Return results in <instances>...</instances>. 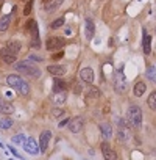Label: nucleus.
I'll list each match as a JSON object with an SVG mask.
<instances>
[{
  "label": "nucleus",
  "mask_w": 156,
  "mask_h": 160,
  "mask_svg": "<svg viewBox=\"0 0 156 160\" xmlns=\"http://www.w3.org/2000/svg\"><path fill=\"white\" fill-rule=\"evenodd\" d=\"M14 69H16L17 72H21V74H25V75H28V77H34V78L41 75V71H39V68H38L36 64L30 63L28 60L17 61V63L14 64Z\"/></svg>",
  "instance_id": "obj_1"
},
{
  "label": "nucleus",
  "mask_w": 156,
  "mask_h": 160,
  "mask_svg": "<svg viewBox=\"0 0 156 160\" xmlns=\"http://www.w3.org/2000/svg\"><path fill=\"white\" fill-rule=\"evenodd\" d=\"M126 121H128L130 127L139 129L142 126V108L139 105H131L126 113Z\"/></svg>",
  "instance_id": "obj_2"
},
{
  "label": "nucleus",
  "mask_w": 156,
  "mask_h": 160,
  "mask_svg": "<svg viewBox=\"0 0 156 160\" xmlns=\"http://www.w3.org/2000/svg\"><path fill=\"white\" fill-rule=\"evenodd\" d=\"M85 127V119L81 116H76L75 119H70L69 121V130L72 133H78V132H81V129Z\"/></svg>",
  "instance_id": "obj_3"
},
{
  "label": "nucleus",
  "mask_w": 156,
  "mask_h": 160,
  "mask_svg": "<svg viewBox=\"0 0 156 160\" xmlns=\"http://www.w3.org/2000/svg\"><path fill=\"white\" fill-rule=\"evenodd\" d=\"M64 39L62 38H59V36H53V38H48L47 39V42H45V47L48 49V50H56V49H61V47H64Z\"/></svg>",
  "instance_id": "obj_4"
},
{
  "label": "nucleus",
  "mask_w": 156,
  "mask_h": 160,
  "mask_svg": "<svg viewBox=\"0 0 156 160\" xmlns=\"http://www.w3.org/2000/svg\"><path fill=\"white\" fill-rule=\"evenodd\" d=\"M0 58H2L7 64H13V63H16L17 55L13 53L8 47H3V49H0Z\"/></svg>",
  "instance_id": "obj_5"
},
{
  "label": "nucleus",
  "mask_w": 156,
  "mask_h": 160,
  "mask_svg": "<svg viewBox=\"0 0 156 160\" xmlns=\"http://www.w3.org/2000/svg\"><path fill=\"white\" fill-rule=\"evenodd\" d=\"M52 140V132L50 130H44L39 137V151L41 152H45L47 148H48V143Z\"/></svg>",
  "instance_id": "obj_6"
},
{
  "label": "nucleus",
  "mask_w": 156,
  "mask_h": 160,
  "mask_svg": "<svg viewBox=\"0 0 156 160\" xmlns=\"http://www.w3.org/2000/svg\"><path fill=\"white\" fill-rule=\"evenodd\" d=\"M114 87H116V91L117 93H123V90L126 88V82H125V77H123L122 71H119L114 75Z\"/></svg>",
  "instance_id": "obj_7"
},
{
  "label": "nucleus",
  "mask_w": 156,
  "mask_h": 160,
  "mask_svg": "<svg viewBox=\"0 0 156 160\" xmlns=\"http://www.w3.org/2000/svg\"><path fill=\"white\" fill-rule=\"evenodd\" d=\"M24 149H25L28 154H31V155H36V154H39V152H41L34 138H27V141L24 143Z\"/></svg>",
  "instance_id": "obj_8"
},
{
  "label": "nucleus",
  "mask_w": 156,
  "mask_h": 160,
  "mask_svg": "<svg viewBox=\"0 0 156 160\" xmlns=\"http://www.w3.org/2000/svg\"><path fill=\"white\" fill-rule=\"evenodd\" d=\"M102 152H103L105 160H117V154H116V151H114L106 141L102 143Z\"/></svg>",
  "instance_id": "obj_9"
},
{
  "label": "nucleus",
  "mask_w": 156,
  "mask_h": 160,
  "mask_svg": "<svg viewBox=\"0 0 156 160\" xmlns=\"http://www.w3.org/2000/svg\"><path fill=\"white\" fill-rule=\"evenodd\" d=\"M24 82H25V80H24L22 77L16 75V74H11V75H8V77H7V83H8L10 87L16 88V90H19V88L22 87V83H24Z\"/></svg>",
  "instance_id": "obj_10"
},
{
  "label": "nucleus",
  "mask_w": 156,
  "mask_h": 160,
  "mask_svg": "<svg viewBox=\"0 0 156 160\" xmlns=\"http://www.w3.org/2000/svg\"><path fill=\"white\" fill-rule=\"evenodd\" d=\"M80 77L85 83H92L94 82V71L91 68H83L80 71Z\"/></svg>",
  "instance_id": "obj_11"
},
{
  "label": "nucleus",
  "mask_w": 156,
  "mask_h": 160,
  "mask_svg": "<svg viewBox=\"0 0 156 160\" xmlns=\"http://www.w3.org/2000/svg\"><path fill=\"white\" fill-rule=\"evenodd\" d=\"M142 36H144V41H142V47H144V53H150L151 52V38L148 36V33H147V30L144 28L142 30Z\"/></svg>",
  "instance_id": "obj_12"
},
{
  "label": "nucleus",
  "mask_w": 156,
  "mask_h": 160,
  "mask_svg": "<svg viewBox=\"0 0 156 160\" xmlns=\"http://www.w3.org/2000/svg\"><path fill=\"white\" fill-rule=\"evenodd\" d=\"M47 71H48L50 74L56 75V77L66 74V68H64L62 64H50V66H47Z\"/></svg>",
  "instance_id": "obj_13"
},
{
  "label": "nucleus",
  "mask_w": 156,
  "mask_h": 160,
  "mask_svg": "<svg viewBox=\"0 0 156 160\" xmlns=\"http://www.w3.org/2000/svg\"><path fill=\"white\" fill-rule=\"evenodd\" d=\"M13 112H14V107H13V104L0 98V113L10 115V113H13Z\"/></svg>",
  "instance_id": "obj_14"
},
{
  "label": "nucleus",
  "mask_w": 156,
  "mask_h": 160,
  "mask_svg": "<svg viewBox=\"0 0 156 160\" xmlns=\"http://www.w3.org/2000/svg\"><path fill=\"white\" fill-rule=\"evenodd\" d=\"M145 90H147V87H145V83L144 82H136L134 83V88H133V94L136 96V98H140L144 93H145Z\"/></svg>",
  "instance_id": "obj_15"
},
{
  "label": "nucleus",
  "mask_w": 156,
  "mask_h": 160,
  "mask_svg": "<svg viewBox=\"0 0 156 160\" xmlns=\"http://www.w3.org/2000/svg\"><path fill=\"white\" fill-rule=\"evenodd\" d=\"M86 38L88 39H92L94 38V33H95V25L92 22V19H86Z\"/></svg>",
  "instance_id": "obj_16"
},
{
  "label": "nucleus",
  "mask_w": 156,
  "mask_h": 160,
  "mask_svg": "<svg viewBox=\"0 0 156 160\" xmlns=\"http://www.w3.org/2000/svg\"><path fill=\"white\" fill-rule=\"evenodd\" d=\"M66 88H67V85L62 82V80H61V78H58V77H55V80H53V93L66 91Z\"/></svg>",
  "instance_id": "obj_17"
},
{
  "label": "nucleus",
  "mask_w": 156,
  "mask_h": 160,
  "mask_svg": "<svg viewBox=\"0 0 156 160\" xmlns=\"http://www.w3.org/2000/svg\"><path fill=\"white\" fill-rule=\"evenodd\" d=\"M25 28H27V30L31 33V36H39V32H38V22H36V21L30 19V21L27 22Z\"/></svg>",
  "instance_id": "obj_18"
},
{
  "label": "nucleus",
  "mask_w": 156,
  "mask_h": 160,
  "mask_svg": "<svg viewBox=\"0 0 156 160\" xmlns=\"http://www.w3.org/2000/svg\"><path fill=\"white\" fill-rule=\"evenodd\" d=\"M11 24V14H5L0 18V32H7Z\"/></svg>",
  "instance_id": "obj_19"
},
{
  "label": "nucleus",
  "mask_w": 156,
  "mask_h": 160,
  "mask_svg": "<svg viewBox=\"0 0 156 160\" xmlns=\"http://www.w3.org/2000/svg\"><path fill=\"white\" fill-rule=\"evenodd\" d=\"M100 90L99 88H95V87H91V88H88L86 90V101L88 99H97V98H100Z\"/></svg>",
  "instance_id": "obj_20"
},
{
  "label": "nucleus",
  "mask_w": 156,
  "mask_h": 160,
  "mask_svg": "<svg viewBox=\"0 0 156 160\" xmlns=\"http://www.w3.org/2000/svg\"><path fill=\"white\" fill-rule=\"evenodd\" d=\"M66 99H67V93H66V91L53 93V96H52V101H53L55 104H62V102H66Z\"/></svg>",
  "instance_id": "obj_21"
},
{
  "label": "nucleus",
  "mask_w": 156,
  "mask_h": 160,
  "mask_svg": "<svg viewBox=\"0 0 156 160\" xmlns=\"http://www.w3.org/2000/svg\"><path fill=\"white\" fill-rule=\"evenodd\" d=\"M100 132H102V135H103V138H106V140L112 137V127H111L109 124H106V122L100 126Z\"/></svg>",
  "instance_id": "obj_22"
},
{
  "label": "nucleus",
  "mask_w": 156,
  "mask_h": 160,
  "mask_svg": "<svg viewBox=\"0 0 156 160\" xmlns=\"http://www.w3.org/2000/svg\"><path fill=\"white\" fill-rule=\"evenodd\" d=\"M7 47H8L13 53H16V55H17V53L21 52V49H22V44H21L19 41H14V39H13V41H10V42L7 44Z\"/></svg>",
  "instance_id": "obj_23"
},
{
  "label": "nucleus",
  "mask_w": 156,
  "mask_h": 160,
  "mask_svg": "<svg viewBox=\"0 0 156 160\" xmlns=\"http://www.w3.org/2000/svg\"><path fill=\"white\" fill-rule=\"evenodd\" d=\"M10 127H13V119L11 118H2L0 119V129H3V130H8Z\"/></svg>",
  "instance_id": "obj_24"
},
{
  "label": "nucleus",
  "mask_w": 156,
  "mask_h": 160,
  "mask_svg": "<svg viewBox=\"0 0 156 160\" xmlns=\"http://www.w3.org/2000/svg\"><path fill=\"white\" fill-rule=\"evenodd\" d=\"M61 3H62V0H50V3H45V10H47V11H53V10H56Z\"/></svg>",
  "instance_id": "obj_25"
},
{
  "label": "nucleus",
  "mask_w": 156,
  "mask_h": 160,
  "mask_svg": "<svg viewBox=\"0 0 156 160\" xmlns=\"http://www.w3.org/2000/svg\"><path fill=\"white\" fill-rule=\"evenodd\" d=\"M147 75H148V78L151 80V82H154L156 83V68L154 66H147Z\"/></svg>",
  "instance_id": "obj_26"
},
{
  "label": "nucleus",
  "mask_w": 156,
  "mask_h": 160,
  "mask_svg": "<svg viewBox=\"0 0 156 160\" xmlns=\"http://www.w3.org/2000/svg\"><path fill=\"white\" fill-rule=\"evenodd\" d=\"M147 105L151 110H156V93H150V96L147 99Z\"/></svg>",
  "instance_id": "obj_27"
},
{
  "label": "nucleus",
  "mask_w": 156,
  "mask_h": 160,
  "mask_svg": "<svg viewBox=\"0 0 156 160\" xmlns=\"http://www.w3.org/2000/svg\"><path fill=\"white\" fill-rule=\"evenodd\" d=\"M66 115V112L62 110V108H53L52 110V118H55V119H59V118H62Z\"/></svg>",
  "instance_id": "obj_28"
},
{
  "label": "nucleus",
  "mask_w": 156,
  "mask_h": 160,
  "mask_svg": "<svg viewBox=\"0 0 156 160\" xmlns=\"http://www.w3.org/2000/svg\"><path fill=\"white\" fill-rule=\"evenodd\" d=\"M62 25H64V18H59V19H56V21H53V22L50 24V28L56 30V28H61Z\"/></svg>",
  "instance_id": "obj_29"
},
{
  "label": "nucleus",
  "mask_w": 156,
  "mask_h": 160,
  "mask_svg": "<svg viewBox=\"0 0 156 160\" xmlns=\"http://www.w3.org/2000/svg\"><path fill=\"white\" fill-rule=\"evenodd\" d=\"M11 140H13L14 144H24V143H25V141H24V140H25V135H24V133H19V135H14Z\"/></svg>",
  "instance_id": "obj_30"
},
{
  "label": "nucleus",
  "mask_w": 156,
  "mask_h": 160,
  "mask_svg": "<svg viewBox=\"0 0 156 160\" xmlns=\"http://www.w3.org/2000/svg\"><path fill=\"white\" fill-rule=\"evenodd\" d=\"M19 93H21L22 96H27V94L30 93V85H28L27 82H24V83H22V87L19 88Z\"/></svg>",
  "instance_id": "obj_31"
},
{
  "label": "nucleus",
  "mask_w": 156,
  "mask_h": 160,
  "mask_svg": "<svg viewBox=\"0 0 156 160\" xmlns=\"http://www.w3.org/2000/svg\"><path fill=\"white\" fill-rule=\"evenodd\" d=\"M31 47H33V49H39V47H41V39H39V36H31Z\"/></svg>",
  "instance_id": "obj_32"
},
{
  "label": "nucleus",
  "mask_w": 156,
  "mask_h": 160,
  "mask_svg": "<svg viewBox=\"0 0 156 160\" xmlns=\"http://www.w3.org/2000/svg\"><path fill=\"white\" fill-rule=\"evenodd\" d=\"M33 2H34V0H28V2H27V5H25V8H24V14H25V16H28V14L31 13V8H33Z\"/></svg>",
  "instance_id": "obj_33"
},
{
  "label": "nucleus",
  "mask_w": 156,
  "mask_h": 160,
  "mask_svg": "<svg viewBox=\"0 0 156 160\" xmlns=\"http://www.w3.org/2000/svg\"><path fill=\"white\" fill-rule=\"evenodd\" d=\"M67 124H69V119H62V121L58 124V127H59V129H62V127H64V126H67Z\"/></svg>",
  "instance_id": "obj_34"
},
{
  "label": "nucleus",
  "mask_w": 156,
  "mask_h": 160,
  "mask_svg": "<svg viewBox=\"0 0 156 160\" xmlns=\"http://www.w3.org/2000/svg\"><path fill=\"white\" fill-rule=\"evenodd\" d=\"M10 151H11V152H13V155H16V157H19V158H21V157H22V155H21V154H19V152H17V151H16V149H14V148H13V146H10Z\"/></svg>",
  "instance_id": "obj_35"
},
{
  "label": "nucleus",
  "mask_w": 156,
  "mask_h": 160,
  "mask_svg": "<svg viewBox=\"0 0 156 160\" xmlns=\"http://www.w3.org/2000/svg\"><path fill=\"white\" fill-rule=\"evenodd\" d=\"M73 93H75V94H80V93H81V87H80V85H75Z\"/></svg>",
  "instance_id": "obj_36"
},
{
  "label": "nucleus",
  "mask_w": 156,
  "mask_h": 160,
  "mask_svg": "<svg viewBox=\"0 0 156 160\" xmlns=\"http://www.w3.org/2000/svg\"><path fill=\"white\" fill-rule=\"evenodd\" d=\"M30 60H33V61H42V57H36V55H31V57H30Z\"/></svg>",
  "instance_id": "obj_37"
},
{
  "label": "nucleus",
  "mask_w": 156,
  "mask_h": 160,
  "mask_svg": "<svg viewBox=\"0 0 156 160\" xmlns=\"http://www.w3.org/2000/svg\"><path fill=\"white\" fill-rule=\"evenodd\" d=\"M64 55V52H59V53H56V55H53V60H59L61 57Z\"/></svg>",
  "instance_id": "obj_38"
},
{
  "label": "nucleus",
  "mask_w": 156,
  "mask_h": 160,
  "mask_svg": "<svg viewBox=\"0 0 156 160\" xmlns=\"http://www.w3.org/2000/svg\"><path fill=\"white\" fill-rule=\"evenodd\" d=\"M42 2H44V3H48V2H50V0H42Z\"/></svg>",
  "instance_id": "obj_39"
}]
</instances>
